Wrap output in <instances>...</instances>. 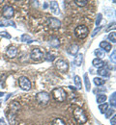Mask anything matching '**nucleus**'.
<instances>
[{
	"label": "nucleus",
	"mask_w": 116,
	"mask_h": 125,
	"mask_svg": "<svg viewBox=\"0 0 116 125\" xmlns=\"http://www.w3.org/2000/svg\"><path fill=\"white\" fill-rule=\"evenodd\" d=\"M27 41H29L28 42H32L31 37L28 36V35H22V36H21V42H27Z\"/></svg>",
	"instance_id": "c85d7f7f"
},
{
	"label": "nucleus",
	"mask_w": 116,
	"mask_h": 125,
	"mask_svg": "<svg viewBox=\"0 0 116 125\" xmlns=\"http://www.w3.org/2000/svg\"><path fill=\"white\" fill-rule=\"evenodd\" d=\"M50 8L51 10V12L54 14V15H59L60 14V10H59V6H58V3L56 1H51L50 3Z\"/></svg>",
	"instance_id": "9d476101"
},
{
	"label": "nucleus",
	"mask_w": 116,
	"mask_h": 125,
	"mask_svg": "<svg viewBox=\"0 0 116 125\" xmlns=\"http://www.w3.org/2000/svg\"><path fill=\"white\" fill-rule=\"evenodd\" d=\"M100 47L101 49H103L104 52H109L111 50V44L108 43L107 42H102L100 43Z\"/></svg>",
	"instance_id": "ddd939ff"
},
{
	"label": "nucleus",
	"mask_w": 116,
	"mask_h": 125,
	"mask_svg": "<svg viewBox=\"0 0 116 125\" xmlns=\"http://www.w3.org/2000/svg\"><path fill=\"white\" fill-rule=\"evenodd\" d=\"M99 110L102 114H105V112L108 110V104L107 103H103L99 105Z\"/></svg>",
	"instance_id": "4be33fe9"
},
{
	"label": "nucleus",
	"mask_w": 116,
	"mask_h": 125,
	"mask_svg": "<svg viewBox=\"0 0 116 125\" xmlns=\"http://www.w3.org/2000/svg\"><path fill=\"white\" fill-rule=\"evenodd\" d=\"M82 61H83V55L82 54H77V57L75 58V63H76L77 66H79V65H81Z\"/></svg>",
	"instance_id": "6ab92c4d"
},
{
	"label": "nucleus",
	"mask_w": 116,
	"mask_h": 125,
	"mask_svg": "<svg viewBox=\"0 0 116 125\" xmlns=\"http://www.w3.org/2000/svg\"><path fill=\"white\" fill-rule=\"evenodd\" d=\"M74 117L77 120V122L79 123V124H84L87 121V115H86V114L79 107H77L76 109L74 110Z\"/></svg>",
	"instance_id": "f257e3e1"
},
{
	"label": "nucleus",
	"mask_w": 116,
	"mask_h": 125,
	"mask_svg": "<svg viewBox=\"0 0 116 125\" xmlns=\"http://www.w3.org/2000/svg\"><path fill=\"white\" fill-rule=\"evenodd\" d=\"M115 54H116V51L114 50V51H113V54H112V55L110 56V59H111V61H112V62H114V63L116 62V60H115Z\"/></svg>",
	"instance_id": "72a5a7b5"
},
{
	"label": "nucleus",
	"mask_w": 116,
	"mask_h": 125,
	"mask_svg": "<svg viewBox=\"0 0 116 125\" xmlns=\"http://www.w3.org/2000/svg\"><path fill=\"white\" fill-rule=\"evenodd\" d=\"M78 50H79V46L77 44H71L70 46L68 47V49H67L68 53L71 54V55H73V56L77 55V52H78Z\"/></svg>",
	"instance_id": "9b49d317"
},
{
	"label": "nucleus",
	"mask_w": 116,
	"mask_h": 125,
	"mask_svg": "<svg viewBox=\"0 0 116 125\" xmlns=\"http://www.w3.org/2000/svg\"><path fill=\"white\" fill-rule=\"evenodd\" d=\"M0 34H1V36H3V37L5 36V37H6V38H8V39L10 38V35H7V34H8L7 32H1Z\"/></svg>",
	"instance_id": "c9c22d12"
},
{
	"label": "nucleus",
	"mask_w": 116,
	"mask_h": 125,
	"mask_svg": "<svg viewBox=\"0 0 116 125\" xmlns=\"http://www.w3.org/2000/svg\"><path fill=\"white\" fill-rule=\"evenodd\" d=\"M93 81H94V84H95L96 86H103V85L105 83V80L100 78V77H96V78H94Z\"/></svg>",
	"instance_id": "5701e85b"
},
{
	"label": "nucleus",
	"mask_w": 116,
	"mask_h": 125,
	"mask_svg": "<svg viewBox=\"0 0 116 125\" xmlns=\"http://www.w3.org/2000/svg\"><path fill=\"white\" fill-rule=\"evenodd\" d=\"M45 58H46V60L49 61V62H52V61H54V59H55L54 55H52L51 53H48L47 55H45Z\"/></svg>",
	"instance_id": "c756f323"
},
{
	"label": "nucleus",
	"mask_w": 116,
	"mask_h": 125,
	"mask_svg": "<svg viewBox=\"0 0 116 125\" xmlns=\"http://www.w3.org/2000/svg\"><path fill=\"white\" fill-rule=\"evenodd\" d=\"M84 82H85V87H86V91L87 92H89L90 91V82H89V79H88V76H87V74L85 73L84 74Z\"/></svg>",
	"instance_id": "a878e982"
},
{
	"label": "nucleus",
	"mask_w": 116,
	"mask_h": 125,
	"mask_svg": "<svg viewBox=\"0 0 116 125\" xmlns=\"http://www.w3.org/2000/svg\"><path fill=\"white\" fill-rule=\"evenodd\" d=\"M50 44L51 45L52 47H58L60 45V42H59V40L56 38V37H52V38H50Z\"/></svg>",
	"instance_id": "dca6fc26"
},
{
	"label": "nucleus",
	"mask_w": 116,
	"mask_h": 125,
	"mask_svg": "<svg viewBox=\"0 0 116 125\" xmlns=\"http://www.w3.org/2000/svg\"><path fill=\"white\" fill-rule=\"evenodd\" d=\"M6 54H7V56H8L9 58H15L17 54V49L14 46L9 47V48L7 49Z\"/></svg>",
	"instance_id": "f8f14e48"
},
{
	"label": "nucleus",
	"mask_w": 116,
	"mask_h": 125,
	"mask_svg": "<svg viewBox=\"0 0 116 125\" xmlns=\"http://www.w3.org/2000/svg\"><path fill=\"white\" fill-rule=\"evenodd\" d=\"M52 96H53V98H54L56 101H58V102H63V101H65V99H66L67 94L62 88H56V89H54V90L52 91Z\"/></svg>",
	"instance_id": "f03ea898"
},
{
	"label": "nucleus",
	"mask_w": 116,
	"mask_h": 125,
	"mask_svg": "<svg viewBox=\"0 0 116 125\" xmlns=\"http://www.w3.org/2000/svg\"><path fill=\"white\" fill-rule=\"evenodd\" d=\"M50 94L46 92H41L36 95V100L37 102L40 104V105H43V106H46L49 104L50 102Z\"/></svg>",
	"instance_id": "7ed1b4c3"
},
{
	"label": "nucleus",
	"mask_w": 116,
	"mask_h": 125,
	"mask_svg": "<svg viewBox=\"0 0 116 125\" xmlns=\"http://www.w3.org/2000/svg\"><path fill=\"white\" fill-rule=\"evenodd\" d=\"M101 29H102V26H99L98 28H96V29L93 31V33H92V37H94V36H95V35H96V34H97V33H98Z\"/></svg>",
	"instance_id": "473e14b6"
},
{
	"label": "nucleus",
	"mask_w": 116,
	"mask_h": 125,
	"mask_svg": "<svg viewBox=\"0 0 116 125\" xmlns=\"http://www.w3.org/2000/svg\"><path fill=\"white\" fill-rule=\"evenodd\" d=\"M92 64L95 66V67H97V68H102V67H103V64H104V62H103V60L102 59H99V58H96V59H94L93 61H92Z\"/></svg>",
	"instance_id": "4468645a"
},
{
	"label": "nucleus",
	"mask_w": 116,
	"mask_h": 125,
	"mask_svg": "<svg viewBox=\"0 0 116 125\" xmlns=\"http://www.w3.org/2000/svg\"><path fill=\"white\" fill-rule=\"evenodd\" d=\"M105 114H106V117H109V116L111 115V114H114V110H112V109L107 110V111L105 112Z\"/></svg>",
	"instance_id": "2f4dec72"
},
{
	"label": "nucleus",
	"mask_w": 116,
	"mask_h": 125,
	"mask_svg": "<svg viewBox=\"0 0 116 125\" xmlns=\"http://www.w3.org/2000/svg\"><path fill=\"white\" fill-rule=\"evenodd\" d=\"M52 125H66V123L64 122V120H62L61 118H55L52 121Z\"/></svg>",
	"instance_id": "cd10ccee"
},
{
	"label": "nucleus",
	"mask_w": 116,
	"mask_h": 125,
	"mask_svg": "<svg viewBox=\"0 0 116 125\" xmlns=\"http://www.w3.org/2000/svg\"><path fill=\"white\" fill-rule=\"evenodd\" d=\"M75 3L78 6V7H84L87 5L88 1L87 0H75Z\"/></svg>",
	"instance_id": "393cba45"
},
{
	"label": "nucleus",
	"mask_w": 116,
	"mask_h": 125,
	"mask_svg": "<svg viewBox=\"0 0 116 125\" xmlns=\"http://www.w3.org/2000/svg\"><path fill=\"white\" fill-rule=\"evenodd\" d=\"M14 14H15V11H14V9L11 6H5L3 8V16L5 18L9 19V18L13 17Z\"/></svg>",
	"instance_id": "1a4fd4ad"
},
{
	"label": "nucleus",
	"mask_w": 116,
	"mask_h": 125,
	"mask_svg": "<svg viewBox=\"0 0 116 125\" xmlns=\"http://www.w3.org/2000/svg\"><path fill=\"white\" fill-rule=\"evenodd\" d=\"M110 123H111V125H116V115H114L113 117L110 119Z\"/></svg>",
	"instance_id": "f704fd0d"
},
{
	"label": "nucleus",
	"mask_w": 116,
	"mask_h": 125,
	"mask_svg": "<svg viewBox=\"0 0 116 125\" xmlns=\"http://www.w3.org/2000/svg\"><path fill=\"white\" fill-rule=\"evenodd\" d=\"M48 22H49V26L51 29H59L61 27V21L57 18L50 17L48 18Z\"/></svg>",
	"instance_id": "6e6552de"
},
{
	"label": "nucleus",
	"mask_w": 116,
	"mask_h": 125,
	"mask_svg": "<svg viewBox=\"0 0 116 125\" xmlns=\"http://www.w3.org/2000/svg\"><path fill=\"white\" fill-rule=\"evenodd\" d=\"M98 74L101 75V76H103V77H108V76H109V72H108V70L105 69V68H103V67L100 68L99 70H98Z\"/></svg>",
	"instance_id": "aec40b11"
},
{
	"label": "nucleus",
	"mask_w": 116,
	"mask_h": 125,
	"mask_svg": "<svg viewBox=\"0 0 116 125\" xmlns=\"http://www.w3.org/2000/svg\"><path fill=\"white\" fill-rule=\"evenodd\" d=\"M18 85H19L20 89L22 91H25V92H27V91H29L31 89V82H30L29 79L27 78V77H25V76L19 77V79H18Z\"/></svg>",
	"instance_id": "39448f33"
},
{
	"label": "nucleus",
	"mask_w": 116,
	"mask_h": 125,
	"mask_svg": "<svg viewBox=\"0 0 116 125\" xmlns=\"http://www.w3.org/2000/svg\"><path fill=\"white\" fill-rule=\"evenodd\" d=\"M101 20H102V15L99 14V15H98V20L96 21V24H97V25H99V23H100V21H101Z\"/></svg>",
	"instance_id": "e433bc0d"
},
{
	"label": "nucleus",
	"mask_w": 116,
	"mask_h": 125,
	"mask_svg": "<svg viewBox=\"0 0 116 125\" xmlns=\"http://www.w3.org/2000/svg\"><path fill=\"white\" fill-rule=\"evenodd\" d=\"M88 34H89V30H88V28H87L86 26H84V25H79V26H77V27L75 29V35H76L78 39H80V40L85 39V38L88 36Z\"/></svg>",
	"instance_id": "20e7f679"
},
{
	"label": "nucleus",
	"mask_w": 116,
	"mask_h": 125,
	"mask_svg": "<svg viewBox=\"0 0 116 125\" xmlns=\"http://www.w3.org/2000/svg\"><path fill=\"white\" fill-rule=\"evenodd\" d=\"M94 53H95L96 57L99 58V59H102V58L104 57V55H105V52H104L103 49H101V48H97V49L94 51Z\"/></svg>",
	"instance_id": "f3484780"
},
{
	"label": "nucleus",
	"mask_w": 116,
	"mask_h": 125,
	"mask_svg": "<svg viewBox=\"0 0 116 125\" xmlns=\"http://www.w3.org/2000/svg\"><path fill=\"white\" fill-rule=\"evenodd\" d=\"M3 95V94H0V96H2Z\"/></svg>",
	"instance_id": "58836bf2"
},
{
	"label": "nucleus",
	"mask_w": 116,
	"mask_h": 125,
	"mask_svg": "<svg viewBox=\"0 0 116 125\" xmlns=\"http://www.w3.org/2000/svg\"><path fill=\"white\" fill-rule=\"evenodd\" d=\"M30 57L31 59L34 61H41L45 58V53L40 49V48H34L33 50L31 51V54H30Z\"/></svg>",
	"instance_id": "423d86ee"
},
{
	"label": "nucleus",
	"mask_w": 116,
	"mask_h": 125,
	"mask_svg": "<svg viewBox=\"0 0 116 125\" xmlns=\"http://www.w3.org/2000/svg\"><path fill=\"white\" fill-rule=\"evenodd\" d=\"M108 40L110 41V42H112L113 43H115L116 42V33L114 31L111 32V33H109V35H108Z\"/></svg>",
	"instance_id": "bb28decb"
},
{
	"label": "nucleus",
	"mask_w": 116,
	"mask_h": 125,
	"mask_svg": "<svg viewBox=\"0 0 116 125\" xmlns=\"http://www.w3.org/2000/svg\"><path fill=\"white\" fill-rule=\"evenodd\" d=\"M55 67L60 71V72H66L67 70L69 69V64L66 61L64 60H57L55 62Z\"/></svg>",
	"instance_id": "0eeeda50"
},
{
	"label": "nucleus",
	"mask_w": 116,
	"mask_h": 125,
	"mask_svg": "<svg viewBox=\"0 0 116 125\" xmlns=\"http://www.w3.org/2000/svg\"><path fill=\"white\" fill-rule=\"evenodd\" d=\"M20 109V105L17 103V102H14L12 105H11V112L14 113V114H17V112Z\"/></svg>",
	"instance_id": "a211bd4d"
},
{
	"label": "nucleus",
	"mask_w": 116,
	"mask_h": 125,
	"mask_svg": "<svg viewBox=\"0 0 116 125\" xmlns=\"http://www.w3.org/2000/svg\"><path fill=\"white\" fill-rule=\"evenodd\" d=\"M110 103H111V106H113V108H115V93L111 95L110 97Z\"/></svg>",
	"instance_id": "7c9ffc66"
},
{
	"label": "nucleus",
	"mask_w": 116,
	"mask_h": 125,
	"mask_svg": "<svg viewBox=\"0 0 116 125\" xmlns=\"http://www.w3.org/2000/svg\"><path fill=\"white\" fill-rule=\"evenodd\" d=\"M107 99L106 95L105 94H99L97 96V103L99 104H103V103H105V100Z\"/></svg>",
	"instance_id": "412c9836"
},
{
	"label": "nucleus",
	"mask_w": 116,
	"mask_h": 125,
	"mask_svg": "<svg viewBox=\"0 0 116 125\" xmlns=\"http://www.w3.org/2000/svg\"><path fill=\"white\" fill-rule=\"evenodd\" d=\"M1 3H4V1H3V0H0V4H1Z\"/></svg>",
	"instance_id": "4c0bfd02"
},
{
	"label": "nucleus",
	"mask_w": 116,
	"mask_h": 125,
	"mask_svg": "<svg viewBox=\"0 0 116 125\" xmlns=\"http://www.w3.org/2000/svg\"><path fill=\"white\" fill-rule=\"evenodd\" d=\"M8 120H9V122H10V124L11 125L17 124V120H16V114H14V113L10 112V113L8 114Z\"/></svg>",
	"instance_id": "2eb2a0df"
},
{
	"label": "nucleus",
	"mask_w": 116,
	"mask_h": 125,
	"mask_svg": "<svg viewBox=\"0 0 116 125\" xmlns=\"http://www.w3.org/2000/svg\"><path fill=\"white\" fill-rule=\"evenodd\" d=\"M75 84H76V86H77V89H81V87H82V85H81V79L79 76H75Z\"/></svg>",
	"instance_id": "b1692460"
}]
</instances>
